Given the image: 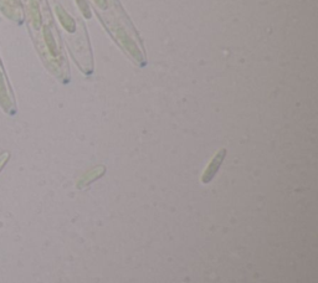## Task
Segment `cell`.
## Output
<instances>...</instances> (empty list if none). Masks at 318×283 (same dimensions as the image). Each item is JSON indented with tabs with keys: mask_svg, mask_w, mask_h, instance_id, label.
I'll list each match as a JSON object with an SVG mask.
<instances>
[{
	"mask_svg": "<svg viewBox=\"0 0 318 283\" xmlns=\"http://www.w3.org/2000/svg\"><path fill=\"white\" fill-rule=\"evenodd\" d=\"M9 157H10L9 152H4L0 154V172H1V169L4 168V165L6 164V162L9 160Z\"/></svg>",
	"mask_w": 318,
	"mask_h": 283,
	"instance_id": "4",
	"label": "cell"
},
{
	"mask_svg": "<svg viewBox=\"0 0 318 283\" xmlns=\"http://www.w3.org/2000/svg\"><path fill=\"white\" fill-rule=\"evenodd\" d=\"M0 104L6 111H9L10 107H11V99H10L9 94H7L6 85H5V80L1 71H0Z\"/></svg>",
	"mask_w": 318,
	"mask_h": 283,
	"instance_id": "2",
	"label": "cell"
},
{
	"mask_svg": "<svg viewBox=\"0 0 318 283\" xmlns=\"http://www.w3.org/2000/svg\"><path fill=\"white\" fill-rule=\"evenodd\" d=\"M0 9L6 16L11 17V19H15L17 16V7L15 0H0Z\"/></svg>",
	"mask_w": 318,
	"mask_h": 283,
	"instance_id": "3",
	"label": "cell"
},
{
	"mask_svg": "<svg viewBox=\"0 0 318 283\" xmlns=\"http://www.w3.org/2000/svg\"><path fill=\"white\" fill-rule=\"evenodd\" d=\"M225 153H226V150L225 149H221L220 152H217L216 155L214 157V159H212V162H210V164L208 165L207 170H205L204 174H203V177H202V182L204 183V184L212 182V178L215 177L216 172L219 170L220 165H221L222 160H224Z\"/></svg>",
	"mask_w": 318,
	"mask_h": 283,
	"instance_id": "1",
	"label": "cell"
}]
</instances>
